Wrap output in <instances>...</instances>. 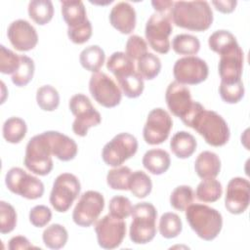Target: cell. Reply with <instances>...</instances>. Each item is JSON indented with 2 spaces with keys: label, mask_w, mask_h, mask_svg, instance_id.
I'll return each mask as SVG.
<instances>
[{
  "label": "cell",
  "mask_w": 250,
  "mask_h": 250,
  "mask_svg": "<svg viewBox=\"0 0 250 250\" xmlns=\"http://www.w3.org/2000/svg\"><path fill=\"white\" fill-rule=\"evenodd\" d=\"M170 18L179 27L204 31L213 22V11L207 1H178L174 2Z\"/></svg>",
  "instance_id": "cell-1"
},
{
  "label": "cell",
  "mask_w": 250,
  "mask_h": 250,
  "mask_svg": "<svg viewBox=\"0 0 250 250\" xmlns=\"http://www.w3.org/2000/svg\"><path fill=\"white\" fill-rule=\"evenodd\" d=\"M185 211L189 227L201 239L211 241L221 232L223 217L218 210L205 204L191 203Z\"/></svg>",
  "instance_id": "cell-2"
},
{
  "label": "cell",
  "mask_w": 250,
  "mask_h": 250,
  "mask_svg": "<svg viewBox=\"0 0 250 250\" xmlns=\"http://www.w3.org/2000/svg\"><path fill=\"white\" fill-rule=\"evenodd\" d=\"M188 127L194 129L205 142L213 146H225L230 136L226 120L216 111L201 108L190 121Z\"/></svg>",
  "instance_id": "cell-3"
},
{
  "label": "cell",
  "mask_w": 250,
  "mask_h": 250,
  "mask_svg": "<svg viewBox=\"0 0 250 250\" xmlns=\"http://www.w3.org/2000/svg\"><path fill=\"white\" fill-rule=\"evenodd\" d=\"M130 239L136 244H146L156 234V208L149 202H141L133 206Z\"/></svg>",
  "instance_id": "cell-4"
},
{
  "label": "cell",
  "mask_w": 250,
  "mask_h": 250,
  "mask_svg": "<svg viewBox=\"0 0 250 250\" xmlns=\"http://www.w3.org/2000/svg\"><path fill=\"white\" fill-rule=\"evenodd\" d=\"M165 101L172 114L181 118L183 123L188 127L195 114L203 108L201 104L191 99L189 89L176 81L168 85L165 93Z\"/></svg>",
  "instance_id": "cell-5"
},
{
  "label": "cell",
  "mask_w": 250,
  "mask_h": 250,
  "mask_svg": "<svg viewBox=\"0 0 250 250\" xmlns=\"http://www.w3.org/2000/svg\"><path fill=\"white\" fill-rule=\"evenodd\" d=\"M51 155L53 154L45 133L35 135L26 145L24 166L35 175L46 176L54 166Z\"/></svg>",
  "instance_id": "cell-6"
},
{
  "label": "cell",
  "mask_w": 250,
  "mask_h": 250,
  "mask_svg": "<svg viewBox=\"0 0 250 250\" xmlns=\"http://www.w3.org/2000/svg\"><path fill=\"white\" fill-rule=\"evenodd\" d=\"M68 106L71 113L75 116L72 123V130L77 136L85 137L91 127L99 125L102 121L100 112L84 94L72 96L69 100Z\"/></svg>",
  "instance_id": "cell-7"
},
{
  "label": "cell",
  "mask_w": 250,
  "mask_h": 250,
  "mask_svg": "<svg viewBox=\"0 0 250 250\" xmlns=\"http://www.w3.org/2000/svg\"><path fill=\"white\" fill-rule=\"evenodd\" d=\"M81 185L75 175L62 173L54 181L50 194V203L56 211L64 213L78 197Z\"/></svg>",
  "instance_id": "cell-8"
},
{
  "label": "cell",
  "mask_w": 250,
  "mask_h": 250,
  "mask_svg": "<svg viewBox=\"0 0 250 250\" xmlns=\"http://www.w3.org/2000/svg\"><path fill=\"white\" fill-rule=\"evenodd\" d=\"M137 150V139L129 133H120L104 145L102 158L106 165L118 167L135 155Z\"/></svg>",
  "instance_id": "cell-9"
},
{
  "label": "cell",
  "mask_w": 250,
  "mask_h": 250,
  "mask_svg": "<svg viewBox=\"0 0 250 250\" xmlns=\"http://www.w3.org/2000/svg\"><path fill=\"white\" fill-rule=\"evenodd\" d=\"M5 184L10 191L27 199L40 198L44 193L43 183L20 167H13L7 172Z\"/></svg>",
  "instance_id": "cell-10"
},
{
  "label": "cell",
  "mask_w": 250,
  "mask_h": 250,
  "mask_svg": "<svg viewBox=\"0 0 250 250\" xmlns=\"http://www.w3.org/2000/svg\"><path fill=\"white\" fill-rule=\"evenodd\" d=\"M173 30L168 15L154 13L146 24L145 34L150 47L159 54H167L171 48L169 36Z\"/></svg>",
  "instance_id": "cell-11"
},
{
  "label": "cell",
  "mask_w": 250,
  "mask_h": 250,
  "mask_svg": "<svg viewBox=\"0 0 250 250\" xmlns=\"http://www.w3.org/2000/svg\"><path fill=\"white\" fill-rule=\"evenodd\" d=\"M89 91L99 104L107 108L118 105L122 99L121 90L104 72L99 71L91 75Z\"/></svg>",
  "instance_id": "cell-12"
},
{
  "label": "cell",
  "mask_w": 250,
  "mask_h": 250,
  "mask_svg": "<svg viewBox=\"0 0 250 250\" xmlns=\"http://www.w3.org/2000/svg\"><path fill=\"white\" fill-rule=\"evenodd\" d=\"M209 68L205 61L195 56H187L176 61L173 75L176 82L183 85H196L205 81Z\"/></svg>",
  "instance_id": "cell-13"
},
{
  "label": "cell",
  "mask_w": 250,
  "mask_h": 250,
  "mask_svg": "<svg viewBox=\"0 0 250 250\" xmlns=\"http://www.w3.org/2000/svg\"><path fill=\"white\" fill-rule=\"evenodd\" d=\"M104 207V198L99 191L88 190L82 193L72 213L73 222L83 228L93 225Z\"/></svg>",
  "instance_id": "cell-14"
},
{
  "label": "cell",
  "mask_w": 250,
  "mask_h": 250,
  "mask_svg": "<svg viewBox=\"0 0 250 250\" xmlns=\"http://www.w3.org/2000/svg\"><path fill=\"white\" fill-rule=\"evenodd\" d=\"M95 231L102 248L114 249L120 246L126 235V223L108 214L96 223Z\"/></svg>",
  "instance_id": "cell-15"
},
{
  "label": "cell",
  "mask_w": 250,
  "mask_h": 250,
  "mask_svg": "<svg viewBox=\"0 0 250 250\" xmlns=\"http://www.w3.org/2000/svg\"><path fill=\"white\" fill-rule=\"evenodd\" d=\"M172 127L170 114L161 107L154 108L148 113L144 126V140L148 145H160L168 139Z\"/></svg>",
  "instance_id": "cell-16"
},
{
  "label": "cell",
  "mask_w": 250,
  "mask_h": 250,
  "mask_svg": "<svg viewBox=\"0 0 250 250\" xmlns=\"http://www.w3.org/2000/svg\"><path fill=\"white\" fill-rule=\"evenodd\" d=\"M243 62L244 54L238 43L220 54L218 70L221 82L233 84L241 81Z\"/></svg>",
  "instance_id": "cell-17"
},
{
  "label": "cell",
  "mask_w": 250,
  "mask_h": 250,
  "mask_svg": "<svg viewBox=\"0 0 250 250\" xmlns=\"http://www.w3.org/2000/svg\"><path fill=\"white\" fill-rule=\"evenodd\" d=\"M250 183L241 177L232 178L227 187L225 196V207L234 215L242 214L249 206Z\"/></svg>",
  "instance_id": "cell-18"
},
{
  "label": "cell",
  "mask_w": 250,
  "mask_h": 250,
  "mask_svg": "<svg viewBox=\"0 0 250 250\" xmlns=\"http://www.w3.org/2000/svg\"><path fill=\"white\" fill-rule=\"evenodd\" d=\"M7 36L13 47L21 52L30 51L38 43L36 29L25 20L14 21L8 27Z\"/></svg>",
  "instance_id": "cell-19"
},
{
  "label": "cell",
  "mask_w": 250,
  "mask_h": 250,
  "mask_svg": "<svg viewBox=\"0 0 250 250\" xmlns=\"http://www.w3.org/2000/svg\"><path fill=\"white\" fill-rule=\"evenodd\" d=\"M110 24L122 34H130L136 26V11L128 2L115 4L109 13Z\"/></svg>",
  "instance_id": "cell-20"
},
{
  "label": "cell",
  "mask_w": 250,
  "mask_h": 250,
  "mask_svg": "<svg viewBox=\"0 0 250 250\" xmlns=\"http://www.w3.org/2000/svg\"><path fill=\"white\" fill-rule=\"evenodd\" d=\"M51 147L52 154L62 161L72 160L78 151L74 140L58 131L44 132Z\"/></svg>",
  "instance_id": "cell-21"
},
{
  "label": "cell",
  "mask_w": 250,
  "mask_h": 250,
  "mask_svg": "<svg viewBox=\"0 0 250 250\" xmlns=\"http://www.w3.org/2000/svg\"><path fill=\"white\" fill-rule=\"evenodd\" d=\"M194 170L201 179L216 178L221 171V160L215 152L202 151L195 159Z\"/></svg>",
  "instance_id": "cell-22"
},
{
  "label": "cell",
  "mask_w": 250,
  "mask_h": 250,
  "mask_svg": "<svg viewBox=\"0 0 250 250\" xmlns=\"http://www.w3.org/2000/svg\"><path fill=\"white\" fill-rule=\"evenodd\" d=\"M171 164L169 153L161 148H153L147 150L143 157L144 167L153 175H161L165 173Z\"/></svg>",
  "instance_id": "cell-23"
},
{
  "label": "cell",
  "mask_w": 250,
  "mask_h": 250,
  "mask_svg": "<svg viewBox=\"0 0 250 250\" xmlns=\"http://www.w3.org/2000/svg\"><path fill=\"white\" fill-rule=\"evenodd\" d=\"M62 15L68 28H74L85 23L87 13L82 1H61Z\"/></svg>",
  "instance_id": "cell-24"
},
{
  "label": "cell",
  "mask_w": 250,
  "mask_h": 250,
  "mask_svg": "<svg viewBox=\"0 0 250 250\" xmlns=\"http://www.w3.org/2000/svg\"><path fill=\"white\" fill-rule=\"evenodd\" d=\"M197 146L195 138L188 132L179 131L170 141V148L172 152L181 159L188 158L193 154Z\"/></svg>",
  "instance_id": "cell-25"
},
{
  "label": "cell",
  "mask_w": 250,
  "mask_h": 250,
  "mask_svg": "<svg viewBox=\"0 0 250 250\" xmlns=\"http://www.w3.org/2000/svg\"><path fill=\"white\" fill-rule=\"evenodd\" d=\"M105 60L104 51L98 45H91L82 50L79 56V62L81 65L93 72H99Z\"/></svg>",
  "instance_id": "cell-26"
},
{
  "label": "cell",
  "mask_w": 250,
  "mask_h": 250,
  "mask_svg": "<svg viewBox=\"0 0 250 250\" xmlns=\"http://www.w3.org/2000/svg\"><path fill=\"white\" fill-rule=\"evenodd\" d=\"M106 68L116 79L136 71L134 61L124 52H114L111 54L106 62Z\"/></svg>",
  "instance_id": "cell-27"
},
{
  "label": "cell",
  "mask_w": 250,
  "mask_h": 250,
  "mask_svg": "<svg viewBox=\"0 0 250 250\" xmlns=\"http://www.w3.org/2000/svg\"><path fill=\"white\" fill-rule=\"evenodd\" d=\"M28 16L37 24H47L54 16V6L50 0H32L28 4Z\"/></svg>",
  "instance_id": "cell-28"
},
{
  "label": "cell",
  "mask_w": 250,
  "mask_h": 250,
  "mask_svg": "<svg viewBox=\"0 0 250 250\" xmlns=\"http://www.w3.org/2000/svg\"><path fill=\"white\" fill-rule=\"evenodd\" d=\"M44 244L50 249L62 248L68 239V233L65 228L60 224H52L47 227L42 234Z\"/></svg>",
  "instance_id": "cell-29"
},
{
  "label": "cell",
  "mask_w": 250,
  "mask_h": 250,
  "mask_svg": "<svg viewBox=\"0 0 250 250\" xmlns=\"http://www.w3.org/2000/svg\"><path fill=\"white\" fill-rule=\"evenodd\" d=\"M3 137L11 144H19L26 135L27 126L23 119L20 117H10L3 124Z\"/></svg>",
  "instance_id": "cell-30"
},
{
  "label": "cell",
  "mask_w": 250,
  "mask_h": 250,
  "mask_svg": "<svg viewBox=\"0 0 250 250\" xmlns=\"http://www.w3.org/2000/svg\"><path fill=\"white\" fill-rule=\"evenodd\" d=\"M222 193V185L215 178L203 179L195 190L196 198L202 202H215L221 198Z\"/></svg>",
  "instance_id": "cell-31"
},
{
  "label": "cell",
  "mask_w": 250,
  "mask_h": 250,
  "mask_svg": "<svg viewBox=\"0 0 250 250\" xmlns=\"http://www.w3.org/2000/svg\"><path fill=\"white\" fill-rule=\"evenodd\" d=\"M117 81L123 94L127 98L135 99L143 94L145 88L144 78L138 71H134L130 74L119 77L117 78Z\"/></svg>",
  "instance_id": "cell-32"
},
{
  "label": "cell",
  "mask_w": 250,
  "mask_h": 250,
  "mask_svg": "<svg viewBox=\"0 0 250 250\" xmlns=\"http://www.w3.org/2000/svg\"><path fill=\"white\" fill-rule=\"evenodd\" d=\"M128 188L136 197L145 198L151 192V179L144 171L138 170L132 172L129 179Z\"/></svg>",
  "instance_id": "cell-33"
},
{
  "label": "cell",
  "mask_w": 250,
  "mask_h": 250,
  "mask_svg": "<svg viewBox=\"0 0 250 250\" xmlns=\"http://www.w3.org/2000/svg\"><path fill=\"white\" fill-rule=\"evenodd\" d=\"M137 70L144 79L152 80L161 70L160 59L156 55L147 52L138 60Z\"/></svg>",
  "instance_id": "cell-34"
},
{
  "label": "cell",
  "mask_w": 250,
  "mask_h": 250,
  "mask_svg": "<svg viewBox=\"0 0 250 250\" xmlns=\"http://www.w3.org/2000/svg\"><path fill=\"white\" fill-rule=\"evenodd\" d=\"M183 229L181 218L172 212L164 213L159 220V232L167 239L177 237Z\"/></svg>",
  "instance_id": "cell-35"
},
{
  "label": "cell",
  "mask_w": 250,
  "mask_h": 250,
  "mask_svg": "<svg viewBox=\"0 0 250 250\" xmlns=\"http://www.w3.org/2000/svg\"><path fill=\"white\" fill-rule=\"evenodd\" d=\"M36 102L42 110L53 111L60 104L59 92L51 85L41 86L36 92Z\"/></svg>",
  "instance_id": "cell-36"
},
{
  "label": "cell",
  "mask_w": 250,
  "mask_h": 250,
  "mask_svg": "<svg viewBox=\"0 0 250 250\" xmlns=\"http://www.w3.org/2000/svg\"><path fill=\"white\" fill-rule=\"evenodd\" d=\"M172 48L180 55H195L199 52L200 42L191 34H178L172 40Z\"/></svg>",
  "instance_id": "cell-37"
},
{
  "label": "cell",
  "mask_w": 250,
  "mask_h": 250,
  "mask_svg": "<svg viewBox=\"0 0 250 250\" xmlns=\"http://www.w3.org/2000/svg\"><path fill=\"white\" fill-rule=\"evenodd\" d=\"M21 62L18 70L12 74V82L18 87H23L27 85L34 75V62L31 58L21 55Z\"/></svg>",
  "instance_id": "cell-38"
},
{
  "label": "cell",
  "mask_w": 250,
  "mask_h": 250,
  "mask_svg": "<svg viewBox=\"0 0 250 250\" xmlns=\"http://www.w3.org/2000/svg\"><path fill=\"white\" fill-rule=\"evenodd\" d=\"M236 43L237 41L234 35L229 30L224 29L213 32L208 39L209 48L219 55Z\"/></svg>",
  "instance_id": "cell-39"
},
{
  "label": "cell",
  "mask_w": 250,
  "mask_h": 250,
  "mask_svg": "<svg viewBox=\"0 0 250 250\" xmlns=\"http://www.w3.org/2000/svg\"><path fill=\"white\" fill-rule=\"evenodd\" d=\"M132 171L127 166H118L108 171L106 175V183L112 189L128 190L129 179Z\"/></svg>",
  "instance_id": "cell-40"
},
{
  "label": "cell",
  "mask_w": 250,
  "mask_h": 250,
  "mask_svg": "<svg viewBox=\"0 0 250 250\" xmlns=\"http://www.w3.org/2000/svg\"><path fill=\"white\" fill-rule=\"evenodd\" d=\"M193 198L194 192L189 186H179L170 195V204L176 210L185 211L193 202Z\"/></svg>",
  "instance_id": "cell-41"
},
{
  "label": "cell",
  "mask_w": 250,
  "mask_h": 250,
  "mask_svg": "<svg viewBox=\"0 0 250 250\" xmlns=\"http://www.w3.org/2000/svg\"><path fill=\"white\" fill-rule=\"evenodd\" d=\"M17 226V212L8 202L0 201V232L9 233Z\"/></svg>",
  "instance_id": "cell-42"
},
{
  "label": "cell",
  "mask_w": 250,
  "mask_h": 250,
  "mask_svg": "<svg viewBox=\"0 0 250 250\" xmlns=\"http://www.w3.org/2000/svg\"><path fill=\"white\" fill-rule=\"evenodd\" d=\"M219 93L222 100L227 104H236L244 96V86L242 81L233 84L220 83Z\"/></svg>",
  "instance_id": "cell-43"
},
{
  "label": "cell",
  "mask_w": 250,
  "mask_h": 250,
  "mask_svg": "<svg viewBox=\"0 0 250 250\" xmlns=\"http://www.w3.org/2000/svg\"><path fill=\"white\" fill-rule=\"evenodd\" d=\"M108 210L111 216L124 220L131 215L133 206L128 197L123 195H116L110 199Z\"/></svg>",
  "instance_id": "cell-44"
},
{
  "label": "cell",
  "mask_w": 250,
  "mask_h": 250,
  "mask_svg": "<svg viewBox=\"0 0 250 250\" xmlns=\"http://www.w3.org/2000/svg\"><path fill=\"white\" fill-rule=\"evenodd\" d=\"M21 62V57L4 45L0 46V71L4 74H14Z\"/></svg>",
  "instance_id": "cell-45"
},
{
  "label": "cell",
  "mask_w": 250,
  "mask_h": 250,
  "mask_svg": "<svg viewBox=\"0 0 250 250\" xmlns=\"http://www.w3.org/2000/svg\"><path fill=\"white\" fill-rule=\"evenodd\" d=\"M126 54L133 60H139L147 53V44L144 38L139 35H131L126 42Z\"/></svg>",
  "instance_id": "cell-46"
},
{
  "label": "cell",
  "mask_w": 250,
  "mask_h": 250,
  "mask_svg": "<svg viewBox=\"0 0 250 250\" xmlns=\"http://www.w3.org/2000/svg\"><path fill=\"white\" fill-rule=\"evenodd\" d=\"M52 219V211L45 205H36L29 212V221L36 228L45 227Z\"/></svg>",
  "instance_id": "cell-47"
},
{
  "label": "cell",
  "mask_w": 250,
  "mask_h": 250,
  "mask_svg": "<svg viewBox=\"0 0 250 250\" xmlns=\"http://www.w3.org/2000/svg\"><path fill=\"white\" fill-rule=\"evenodd\" d=\"M67 36L74 44H83L92 36V24L88 20L82 25L74 28H67Z\"/></svg>",
  "instance_id": "cell-48"
},
{
  "label": "cell",
  "mask_w": 250,
  "mask_h": 250,
  "mask_svg": "<svg viewBox=\"0 0 250 250\" xmlns=\"http://www.w3.org/2000/svg\"><path fill=\"white\" fill-rule=\"evenodd\" d=\"M32 244L29 242V240L22 235H17L12 237L9 240L8 248L10 250H18V249H28L32 248Z\"/></svg>",
  "instance_id": "cell-49"
},
{
  "label": "cell",
  "mask_w": 250,
  "mask_h": 250,
  "mask_svg": "<svg viewBox=\"0 0 250 250\" xmlns=\"http://www.w3.org/2000/svg\"><path fill=\"white\" fill-rule=\"evenodd\" d=\"M212 4L215 6L216 10L223 13L229 14L234 11L237 1L235 0H226V1H212Z\"/></svg>",
  "instance_id": "cell-50"
},
{
  "label": "cell",
  "mask_w": 250,
  "mask_h": 250,
  "mask_svg": "<svg viewBox=\"0 0 250 250\" xmlns=\"http://www.w3.org/2000/svg\"><path fill=\"white\" fill-rule=\"evenodd\" d=\"M151 5L156 13L170 16V12L174 6L173 1H152Z\"/></svg>",
  "instance_id": "cell-51"
}]
</instances>
